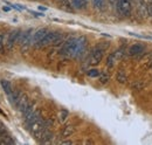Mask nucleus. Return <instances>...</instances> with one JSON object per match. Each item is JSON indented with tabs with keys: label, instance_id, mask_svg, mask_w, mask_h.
I'll return each mask as SVG.
<instances>
[{
	"label": "nucleus",
	"instance_id": "a211bd4d",
	"mask_svg": "<svg viewBox=\"0 0 152 145\" xmlns=\"http://www.w3.org/2000/svg\"><path fill=\"white\" fill-rule=\"evenodd\" d=\"M98 77H99V82H101L102 84H105V83L110 80V75H109L108 72H101Z\"/></svg>",
	"mask_w": 152,
	"mask_h": 145
},
{
	"label": "nucleus",
	"instance_id": "f8f14e48",
	"mask_svg": "<svg viewBox=\"0 0 152 145\" xmlns=\"http://www.w3.org/2000/svg\"><path fill=\"white\" fill-rule=\"evenodd\" d=\"M144 51H145L144 46H142V45H133V46L130 47L128 54L130 55V56H137V55L142 54Z\"/></svg>",
	"mask_w": 152,
	"mask_h": 145
},
{
	"label": "nucleus",
	"instance_id": "393cba45",
	"mask_svg": "<svg viewBox=\"0 0 152 145\" xmlns=\"http://www.w3.org/2000/svg\"><path fill=\"white\" fill-rule=\"evenodd\" d=\"M61 144H73V142H70V141H67V142H62V143H61Z\"/></svg>",
	"mask_w": 152,
	"mask_h": 145
},
{
	"label": "nucleus",
	"instance_id": "b1692460",
	"mask_svg": "<svg viewBox=\"0 0 152 145\" xmlns=\"http://www.w3.org/2000/svg\"><path fill=\"white\" fill-rule=\"evenodd\" d=\"M2 45H4V36L0 34V49L2 48Z\"/></svg>",
	"mask_w": 152,
	"mask_h": 145
},
{
	"label": "nucleus",
	"instance_id": "9b49d317",
	"mask_svg": "<svg viewBox=\"0 0 152 145\" xmlns=\"http://www.w3.org/2000/svg\"><path fill=\"white\" fill-rule=\"evenodd\" d=\"M47 33H48V31H47L46 28H41V29L37 31V32L33 34V43H34V45L39 43Z\"/></svg>",
	"mask_w": 152,
	"mask_h": 145
},
{
	"label": "nucleus",
	"instance_id": "bb28decb",
	"mask_svg": "<svg viewBox=\"0 0 152 145\" xmlns=\"http://www.w3.org/2000/svg\"><path fill=\"white\" fill-rule=\"evenodd\" d=\"M151 68H152V64H151Z\"/></svg>",
	"mask_w": 152,
	"mask_h": 145
},
{
	"label": "nucleus",
	"instance_id": "20e7f679",
	"mask_svg": "<svg viewBox=\"0 0 152 145\" xmlns=\"http://www.w3.org/2000/svg\"><path fill=\"white\" fill-rule=\"evenodd\" d=\"M76 40H77V37H69V39L63 43V46H62V48H61V54L73 57V56H74V52H75V47H76Z\"/></svg>",
	"mask_w": 152,
	"mask_h": 145
},
{
	"label": "nucleus",
	"instance_id": "412c9836",
	"mask_svg": "<svg viewBox=\"0 0 152 145\" xmlns=\"http://www.w3.org/2000/svg\"><path fill=\"white\" fill-rule=\"evenodd\" d=\"M99 70H97V69H90L89 72H88V75L90 76V77H98L99 76Z\"/></svg>",
	"mask_w": 152,
	"mask_h": 145
},
{
	"label": "nucleus",
	"instance_id": "dca6fc26",
	"mask_svg": "<svg viewBox=\"0 0 152 145\" xmlns=\"http://www.w3.org/2000/svg\"><path fill=\"white\" fill-rule=\"evenodd\" d=\"M1 139H0V145H11V144H14V141L10 137V136H5V135H2L1 137H0Z\"/></svg>",
	"mask_w": 152,
	"mask_h": 145
},
{
	"label": "nucleus",
	"instance_id": "a878e982",
	"mask_svg": "<svg viewBox=\"0 0 152 145\" xmlns=\"http://www.w3.org/2000/svg\"><path fill=\"white\" fill-rule=\"evenodd\" d=\"M149 2H152V0H149Z\"/></svg>",
	"mask_w": 152,
	"mask_h": 145
},
{
	"label": "nucleus",
	"instance_id": "5701e85b",
	"mask_svg": "<svg viewBox=\"0 0 152 145\" xmlns=\"http://www.w3.org/2000/svg\"><path fill=\"white\" fill-rule=\"evenodd\" d=\"M109 2L113 7H116V5H117V0H109Z\"/></svg>",
	"mask_w": 152,
	"mask_h": 145
},
{
	"label": "nucleus",
	"instance_id": "f03ea898",
	"mask_svg": "<svg viewBox=\"0 0 152 145\" xmlns=\"http://www.w3.org/2000/svg\"><path fill=\"white\" fill-rule=\"evenodd\" d=\"M62 34L58 33V32H48L46 35L43 36V39L37 43L35 46L39 48H43V47H47V46H50V45H58V42L62 41Z\"/></svg>",
	"mask_w": 152,
	"mask_h": 145
},
{
	"label": "nucleus",
	"instance_id": "6e6552de",
	"mask_svg": "<svg viewBox=\"0 0 152 145\" xmlns=\"http://www.w3.org/2000/svg\"><path fill=\"white\" fill-rule=\"evenodd\" d=\"M18 42L21 45V47L29 46V45L33 42V31H32V29H28V31L21 33Z\"/></svg>",
	"mask_w": 152,
	"mask_h": 145
},
{
	"label": "nucleus",
	"instance_id": "4468645a",
	"mask_svg": "<svg viewBox=\"0 0 152 145\" xmlns=\"http://www.w3.org/2000/svg\"><path fill=\"white\" fill-rule=\"evenodd\" d=\"M116 80L119 82V83H125L126 81H128V76H126V74L124 70H118L117 74H116Z\"/></svg>",
	"mask_w": 152,
	"mask_h": 145
},
{
	"label": "nucleus",
	"instance_id": "1a4fd4ad",
	"mask_svg": "<svg viewBox=\"0 0 152 145\" xmlns=\"http://www.w3.org/2000/svg\"><path fill=\"white\" fill-rule=\"evenodd\" d=\"M20 34H21V32L18 31V29H17V31H13L11 34H8V39H7V41H6V48H7L8 51H12L13 47L15 46V43L19 41Z\"/></svg>",
	"mask_w": 152,
	"mask_h": 145
},
{
	"label": "nucleus",
	"instance_id": "0eeeda50",
	"mask_svg": "<svg viewBox=\"0 0 152 145\" xmlns=\"http://www.w3.org/2000/svg\"><path fill=\"white\" fill-rule=\"evenodd\" d=\"M103 55H104V49H103V48H99V47H96L95 49L93 51L91 55H90L89 63H90V64H93V66L98 64V63L102 61Z\"/></svg>",
	"mask_w": 152,
	"mask_h": 145
},
{
	"label": "nucleus",
	"instance_id": "f257e3e1",
	"mask_svg": "<svg viewBox=\"0 0 152 145\" xmlns=\"http://www.w3.org/2000/svg\"><path fill=\"white\" fill-rule=\"evenodd\" d=\"M28 129H29V132L31 135L37 138V139H40V137L43 135V132L48 129V124L46 123V121L42 119V117L40 116L37 119H34L29 125H28Z\"/></svg>",
	"mask_w": 152,
	"mask_h": 145
},
{
	"label": "nucleus",
	"instance_id": "aec40b11",
	"mask_svg": "<svg viewBox=\"0 0 152 145\" xmlns=\"http://www.w3.org/2000/svg\"><path fill=\"white\" fill-rule=\"evenodd\" d=\"M93 4L96 8L98 10H103L104 8V5H105V0H93Z\"/></svg>",
	"mask_w": 152,
	"mask_h": 145
},
{
	"label": "nucleus",
	"instance_id": "9d476101",
	"mask_svg": "<svg viewBox=\"0 0 152 145\" xmlns=\"http://www.w3.org/2000/svg\"><path fill=\"white\" fill-rule=\"evenodd\" d=\"M29 105H31V104H29V102H28L27 96L20 92L19 97H18V101H17V103H15V107L19 109L21 112H23V111L28 108Z\"/></svg>",
	"mask_w": 152,
	"mask_h": 145
},
{
	"label": "nucleus",
	"instance_id": "4be33fe9",
	"mask_svg": "<svg viewBox=\"0 0 152 145\" xmlns=\"http://www.w3.org/2000/svg\"><path fill=\"white\" fill-rule=\"evenodd\" d=\"M58 2L67 10H72L70 8V4H69V0H58Z\"/></svg>",
	"mask_w": 152,
	"mask_h": 145
},
{
	"label": "nucleus",
	"instance_id": "ddd939ff",
	"mask_svg": "<svg viewBox=\"0 0 152 145\" xmlns=\"http://www.w3.org/2000/svg\"><path fill=\"white\" fill-rule=\"evenodd\" d=\"M74 132H75V127H73V125H66V127L62 129V131H61V137H62V138L69 137V136H72Z\"/></svg>",
	"mask_w": 152,
	"mask_h": 145
},
{
	"label": "nucleus",
	"instance_id": "7ed1b4c3",
	"mask_svg": "<svg viewBox=\"0 0 152 145\" xmlns=\"http://www.w3.org/2000/svg\"><path fill=\"white\" fill-rule=\"evenodd\" d=\"M131 0H117L116 10L117 13L122 17H129L131 13Z\"/></svg>",
	"mask_w": 152,
	"mask_h": 145
},
{
	"label": "nucleus",
	"instance_id": "2eb2a0df",
	"mask_svg": "<svg viewBox=\"0 0 152 145\" xmlns=\"http://www.w3.org/2000/svg\"><path fill=\"white\" fill-rule=\"evenodd\" d=\"M1 87H2L4 91H5L7 95H10V94L13 92V88H12L11 83H10L8 81H6V80H1Z\"/></svg>",
	"mask_w": 152,
	"mask_h": 145
},
{
	"label": "nucleus",
	"instance_id": "6ab92c4d",
	"mask_svg": "<svg viewBox=\"0 0 152 145\" xmlns=\"http://www.w3.org/2000/svg\"><path fill=\"white\" fill-rule=\"evenodd\" d=\"M69 116V112L67 111V110H64V109H62L61 111H60V116H58V119H60V122L62 123V122H64L66 119H67V117Z\"/></svg>",
	"mask_w": 152,
	"mask_h": 145
},
{
	"label": "nucleus",
	"instance_id": "f3484780",
	"mask_svg": "<svg viewBox=\"0 0 152 145\" xmlns=\"http://www.w3.org/2000/svg\"><path fill=\"white\" fill-rule=\"evenodd\" d=\"M72 4H73V6H74L75 8L81 10V8H84V7H86L87 0H72Z\"/></svg>",
	"mask_w": 152,
	"mask_h": 145
},
{
	"label": "nucleus",
	"instance_id": "423d86ee",
	"mask_svg": "<svg viewBox=\"0 0 152 145\" xmlns=\"http://www.w3.org/2000/svg\"><path fill=\"white\" fill-rule=\"evenodd\" d=\"M87 43H88V41H87V39H86L84 36L77 37V40H76L75 52H74V56H73L74 59H78V57H81L82 55L84 54L86 48H87Z\"/></svg>",
	"mask_w": 152,
	"mask_h": 145
},
{
	"label": "nucleus",
	"instance_id": "39448f33",
	"mask_svg": "<svg viewBox=\"0 0 152 145\" xmlns=\"http://www.w3.org/2000/svg\"><path fill=\"white\" fill-rule=\"evenodd\" d=\"M125 52H126V51H125L124 48H119L118 51L111 53V54L108 56V59H107V66H108L109 68H113L117 61L122 60V59L125 56V54H126Z\"/></svg>",
	"mask_w": 152,
	"mask_h": 145
}]
</instances>
